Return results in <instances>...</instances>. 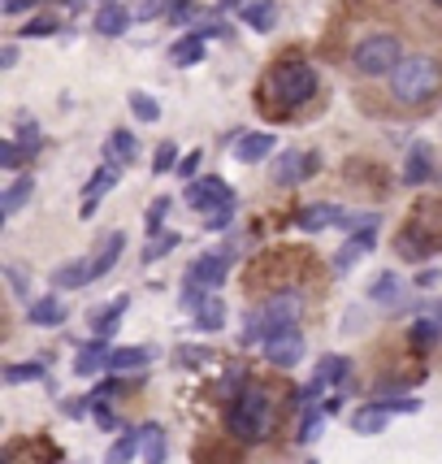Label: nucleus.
I'll list each match as a JSON object with an SVG mask.
<instances>
[{
    "label": "nucleus",
    "instance_id": "f257e3e1",
    "mask_svg": "<svg viewBox=\"0 0 442 464\" xmlns=\"http://www.w3.org/2000/svg\"><path fill=\"white\" fill-rule=\"evenodd\" d=\"M274 425H278V400H274V391L264 382H247L226 404V430L243 439V443H261L274 434Z\"/></svg>",
    "mask_w": 442,
    "mask_h": 464
},
{
    "label": "nucleus",
    "instance_id": "f03ea898",
    "mask_svg": "<svg viewBox=\"0 0 442 464\" xmlns=\"http://www.w3.org/2000/svg\"><path fill=\"white\" fill-rule=\"evenodd\" d=\"M442 92V65L438 57L429 53H417V57H403V65L390 74V96L399 104H429Z\"/></svg>",
    "mask_w": 442,
    "mask_h": 464
},
{
    "label": "nucleus",
    "instance_id": "7ed1b4c3",
    "mask_svg": "<svg viewBox=\"0 0 442 464\" xmlns=\"http://www.w3.org/2000/svg\"><path fill=\"white\" fill-rule=\"evenodd\" d=\"M403 65V40L395 31H369L351 48V70L360 79H390Z\"/></svg>",
    "mask_w": 442,
    "mask_h": 464
},
{
    "label": "nucleus",
    "instance_id": "20e7f679",
    "mask_svg": "<svg viewBox=\"0 0 442 464\" xmlns=\"http://www.w3.org/2000/svg\"><path fill=\"white\" fill-rule=\"evenodd\" d=\"M230 252H204L196 261L187 265V278H182V304L187 308H200L221 283H226V274H230Z\"/></svg>",
    "mask_w": 442,
    "mask_h": 464
},
{
    "label": "nucleus",
    "instance_id": "39448f33",
    "mask_svg": "<svg viewBox=\"0 0 442 464\" xmlns=\"http://www.w3.org/2000/svg\"><path fill=\"white\" fill-rule=\"evenodd\" d=\"M269 92H274V104H282V109H300V104L312 101V92H317V70L303 65V61H286V65L274 70Z\"/></svg>",
    "mask_w": 442,
    "mask_h": 464
},
{
    "label": "nucleus",
    "instance_id": "423d86ee",
    "mask_svg": "<svg viewBox=\"0 0 442 464\" xmlns=\"http://www.w3.org/2000/svg\"><path fill=\"white\" fill-rule=\"evenodd\" d=\"M300 313H303V295H295V291H274V295L261 304V317H264L269 339H274V334H282V330H295Z\"/></svg>",
    "mask_w": 442,
    "mask_h": 464
},
{
    "label": "nucleus",
    "instance_id": "0eeeda50",
    "mask_svg": "<svg viewBox=\"0 0 442 464\" xmlns=\"http://www.w3.org/2000/svg\"><path fill=\"white\" fill-rule=\"evenodd\" d=\"M317 169H322V157H317V152L286 148V152H278V161H274V182H278V187H295V182L312 179Z\"/></svg>",
    "mask_w": 442,
    "mask_h": 464
},
{
    "label": "nucleus",
    "instance_id": "6e6552de",
    "mask_svg": "<svg viewBox=\"0 0 442 464\" xmlns=\"http://www.w3.org/2000/svg\"><path fill=\"white\" fill-rule=\"evenodd\" d=\"M303 352H308V343H303L300 330H282L274 339H264V361L278 364V369H295L303 361Z\"/></svg>",
    "mask_w": 442,
    "mask_h": 464
},
{
    "label": "nucleus",
    "instance_id": "1a4fd4ad",
    "mask_svg": "<svg viewBox=\"0 0 442 464\" xmlns=\"http://www.w3.org/2000/svg\"><path fill=\"white\" fill-rule=\"evenodd\" d=\"M182 200L191 204V208H200V213H208L213 204H226V200H235V191L226 187V182L217 179V174H208V179H196V182H187V196Z\"/></svg>",
    "mask_w": 442,
    "mask_h": 464
},
{
    "label": "nucleus",
    "instance_id": "9d476101",
    "mask_svg": "<svg viewBox=\"0 0 442 464\" xmlns=\"http://www.w3.org/2000/svg\"><path fill=\"white\" fill-rule=\"evenodd\" d=\"M434 179V152H429V143H412L408 148V161H403V182L408 187H425V182Z\"/></svg>",
    "mask_w": 442,
    "mask_h": 464
},
{
    "label": "nucleus",
    "instance_id": "9b49d317",
    "mask_svg": "<svg viewBox=\"0 0 442 464\" xmlns=\"http://www.w3.org/2000/svg\"><path fill=\"white\" fill-rule=\"evenodd\" d=\"M104 161L118 165V169H126V165L139 161V140L126 130V126H118L113 135H109V143H104Z\"/></svg>",
    "mask_w": 442,
    "mask_h": 464
},
{
    "label": "nucleus",
    "instance_id": "f8f14e48",
    "mask_svg": "<svg viewBox=\"0 0 442 464\" xmlns=\"http://www.w3.org/2000/svg\"><path fill=\"white\" fill-rule=\"evenodd\" d=\"M351 434H360V439H373V434H382L386 425H390V412H386V404H360L356 412H351Z\"/></svg>",
    "mask_w": 442,
    "mask_h": 464
},
{
    "label": "nucleus",
    "instance_id": "ddd939ff",
    "mask_svg": "<svg viewBox=\"0 0 442 464\" xmlns=\"http://www.w3.org/2000/svg\"><path fill=\"white\" fill-rule=\"evenodd\" d=\"M274 148H278V140H274L269 130H252V135H243L230 152H235V161H239V165H256V161H264Z\"/></svg>",
    "mask_w": 442,
    "mask_h": 464
},
{
    "label": "nucleus",
    "instance_id": "4468645a",
    "mask_svg": "<svg viewBox=\"0 0 442 464\" xmlns=\"http://www.w3.org/2000/svg\"><path fill=\"white\" fill-rule=\"evenodd\" d=\"M126 308H130V295H118V300L109 304V308H91V334H96V339H104V343H109V339H113V334H118V325H121V313H126Z\"/></svg>",
    "mask_w": 442,
    "mask_h": 464
},
{
    "label": "nucleus",
    "instance_id": "2eb2a0df",
    "mask_svg": "<svg viewBox=\"0 0 442 464\" xmlns=\"http://www.w3.org/2000/svg\"><path fill=\"white\" fill-rule=\"evenodd\" d=\"M65 317H70V313H65L61 295H40V300H31V308H26V322L40 325V330H57Z\"/></svg>",
    "mask_w": 442,
    "mask_h": 464
},
{
    "label": "nucleus",
    "instance_id": "dca6fc26",
    "mask_svg": "<svg viewBox=\"0 0 442 464\" xmlns=\"http://www.w3.org/2000/svg\"><path fill=\"white\" fill-rule=\"evenodd\" d=\"M373 243H378V230H360V235H347V243H342L339 252H334V269H339V274H347V269L360 261V256H369V252H373Z\"/></svg>",
    "mask_w": 442,
    "mask_h": 464
},
{
    "label": "nucleus",
    "instance_id": "f3484780",
    "mask_svg": "<svg viewBox=\"0 0 442 464\" xmlns=\"http://www.w3.org/2000/svg\"><path fill=\"white\" fill-rule=\"evenodd\" d=\"M113 364V347L104 343V339H91V343L79 352V361H74V373L79 378H91V373H104Z\"/></svg>",
    "mask_w": 442,
    "mask_h": 464
},
{
    "label": "nucleus",
    "instance_id": "a211bd4d",
    "mask_svg": "<svg viewBox=\"0 0 442 464\" xmlns=\"http://www.w3.org/2000/svg\"><path fill=\"white\" fill-rule=\"evenodd\" d=\"M87 283H96V274H91V261H82V256L53 269V286H57V291H79V286H87Z\"/></svg>",
    "mask_w": 442,
    "mask_h": 464
},
{
    "label": "nucleus",
    "instance_id": "6ab92c4d",
    "mask_svg": "<svg viewBox=\"0 0 442 464\" xmlns=\"http://www.w3.org/2000/svg\"><path fill=\"white\" fill-rule=\"evenodd\" d=\"M395 247H399L403 261H425V256H434V252H438V239H429V235L417 230V226H408L399 239H395Z\"/></svg>",
    "mask_w": 442,
    "mask_h": 464
},
{
    "label": "nucleus",
    "instance_id": "aec40b11",
    "mask_svg": "<svg viewBox=\"0 0 442 464\" xmlns=\"http://www.w3.org/2000/svg\"><path fill=\"white\" fill-rule=\"evenodd\" d=\"M135 22V9H126V5H101V14H96V31H101L104 40H118L126 35V26Z\"/></svg>",
    "mask_w": 442,
    "mask_h": 464
},
{
    "label": "nucleus",
    "instance_id": "412c9836",
    "mask_svg": "<svg viewBox=\"0 0 442 464\" xmlns=\"http://www.w3.org/2000/svg\"><path fill=\"white\" fill-rule=\"evenodd\" d=\"M139 456H143V464H165L169 447H165V425L161 421L139 425Z\"/></svg>",
    "mask_w": 442,
    "mask_h": 464
},
{
    "label": "nucleus",
    "instance_id": "4be33fe9",
    "mask_svg": "<svg viewBox=\"0 0 442 464\" xmlns=\"http://www.w3.org/2000/svg\"><path fill=\"white\" fill-rule=\"evenodd\" d=\"M369 300L382 304V308H395V304L403 300V278L399 274H390V269L373 274V283H369Z\"/></svg>",
    "mask_w": 442,
    "mask_h": 464
},
{
    "label": "nucleus",
    "instance_id": "5701e85b",
    "mask_svg": "<svg viewBox=\"0 0 442 464\" xmlns=\"http://www.w3.org/2000/svg\"><path fill=\"white\" fill-rule=\"evenodd\" d=\"M339 213L342 208H334V204H303L300 213H295V226L300 230H325V226H339Z\"/></svg>",
    "mask_w": 442,
    "mask_h": 464
},
{
    "label": "nucleus",
    "instance_id": "b1692460",
    "mask_svg": "<svg viewBox=\"0 0 442 464\" xmlns=\"http://www.w3.org/2000/svg\"><path fill=\"white\" fill-rule=\"evenodd\" d=\"M239 14H243V22H247L252 31H261L264 35V31H274V26H278V0H247Z\"/></svg>",
    "mask_w": 442,
    "mask_h": 464
},
{
    "label": "nucleus",
    "instance_id": "393cba45",
    "mask_svg": "<svg viewBox=\"0 0 442 464\" xmlns=\"http://www.w3.org/2000/svg\"><path fill=\"white\" fill-rule=\"evenodd\" d=\"M121 247H126V235H121V230H113L109 239H101V252L91 256V274H96V283H101L104 274H113V265H118V256H121Z\"/></svg>",
    "mask_w": 442,
    "mask_h": 464
},
{
    "label": "nucleus",
    "instance_id": "a878e982",
    "mask_svg": "<svg viewBox=\"0 0 442 464\" xmlns=\"http://www.w3.org/2000/svg\"><path fill=\"white\" fill-rule=\"evenodd\" d=\"M204 48H208V40H200L196 31H187L182 40L169 44V61H174V65H200V61H204Z\"/></svg>",
    "mask_w": 442,
    "mask_h": 464
},
{
    "label": "nucleus",
    "instance_id": "bb28decb",
    "mask_svg": "<svg viewBox=\"0 0 442 464\" xmlns=\"http://www.w3.org/2000/svg\"><path fill=\"white\" fill-rule=\"evenodd\" d=\"M35 196V179H18V182H9L5 187V196H0V218H14L22 204Z\"/></svg>",
    "mask_w": 442,
    "mask_h": 464
},
{
    "label": "nucleus",
    "instance_id": "cd10ccee",
    "mask_svg": "<svg viewBox=\"0 0 442 464\" xmlns=\"http://www.w3.org/2000/svg\"><path fill=\"white\" fill-rule=\"evenodd\" d=\"M438 334H442L438 317H417V322H412V330H408V343L417 347V352H434Z\"/></svg>",
    "mask_w": 442,
    "mask_h": 464
},
{
    "label": "nucleus",
    "instance_id": "c85d7f7f",
    "mask_svg": "<svg viewBox=\"0 0 442 464\" xmlns=\"http://www.w3.org/2000/svg\"><path fill=\"white\" fill-rule=\"evenodd\" d=\"M118 182H121V169H118V165H109V161H104L101 169H96V174L87 179V187H82V196H87V200H101V196H109V191H113Z\"/></svg>",
    "mask_w": 442,
    "mask_h": 464
},
{
    "label": "nucleus",
    "instance_id": "c756f323",
    "mask_svg": "<svg viewBox=\"0 0 442 464\" xmlns=\"http://www.w3.org/2000/svg\"><path fill=\"white\" fill-rule=\"evenodd\" d=\"M152 361V347H113V373H135L143 364Z\"/></svg>",
    "mask_w": 442,
    "mask_h": 464
},
{
    "label": "nucleus",
    "instance_id": "7c9ffc66",
    "mask_svg": "<svg viewBox=\"0 0 442 464\" xmlns=\"http://www.w3.org/2000/svg\"><path fill=\"white\" fill-rule=\"evenodd\" d=\"M221 325H226V304H221L217 295H208V300L196 308V330H200V334H213Z\"/></svg>",
    "mask_w": 442,
    "mask_h": 464
},
{
    "label": "nucleus",
    "instance_id": "2f4dec72",
    "mask_svg": "<svg viewBox=\"0 0 442 464\" xmlns=\"http://www.w3.org/2000/svg\"><path fill=\"white\" fill-rule=\"evenodd\" d=\"M48 373L43 361H22V364H5V386H22V382H40Z\"/></svg>",
    "mask_w": 442,
    "mask_h": 464
},
{
    "label": "nucleus",
    "instance_id": "473e14b6",
    "mask_svg": "<svg viewBox=\"0 0 442 464\" xmlns=\"http://www.w3.org/2000/svg\"><path fill=\"white\" fill-rule=\"evenodd\" d=\"M347 373H351V364L342 361V356H325V361L317 364V373H312V378H322L325 386H347Z\"/></svg>",
    "mask_w": 442,
    "mask_h": 464
},
{
    "label": "nucleus",
    "instance_id": "72a5a7b5",
    "mask_svg": "<svg viewBox=\"0 0 442 464\" xmlns=\"http://www.w3.org/2000/svg\"><path fill=\"white\" fill-rule=\"evenodd\" d=\"M269 339V330H264V317L261 308H252V313H243V330H239V347H252V343H264Z\"/></svg>",
    "mask_w": 442,
    "mask_h": 464
},
{
    "label": "nucleus",
    "instance_id": "f704fd0d",
    "mask_svg": "<svg viewBox=\"0 0 442 464\" xmlns=\"http://www.w3.org/2000/svg\"><path fill=\"white\" fill-rule=\"evenodd\" d=\"M135 451H139V430L121 434L118 443L109 447V456H104V464H130V460H135Z\"/></svg>",
    "mask_w": 442,
    "mask_h": 464
},
{
    "label": "nucleus",
    "instance_id": "c9c22d12",
    "mask_svg": "<svg viewBox=\"0 0 442 464\" xmlns=\"http://www.w3.org/2000/svg\"><path fill=\"white\" fill-rule=\"evenodd\" d=\"M18 148H22V157H40L43 135H40V126H35L31 118H18Z\"/></svg>",
    "mask_w": 442,
    "mask_h": 464
},
{
    "label": "nucleus",
    "instance_id": "e433bc0d",
    "mask_svg": "<svg viewBox=\"0 0 442 464\" xmlns=\"http://www.w3.org/2000/svg\"><path fill=\"white\" fill-rule=\"evenodd\" d=\"M204 5L196 0H174V9H169V26H191V22H204Z\"/></svg>",
    "mask_w": 442,
    "mask_h": 464
},
{
    "label": "nucleus",
    "instance_id": "4c0bfd02",
    "mask_svg": "<svg viewBox=\"0 0 442 464\" xmlns=\"http://www.w3.org/2000/svg\"><path fill=\"white\" fill-rule=\"evenodd\" d=\"M178 143L174 140H165L157 143V152H152V174H169V169H178Z\"/></svg>",
    "mask_w": 442,
    "mask_h": 464
},
{
    "label": "nucleus",
    "instance_id": "58836bf2",
    "mask_svg": "<svg viewBox=\"0 0 442 464\" xmlns=\"http://www.w3.org/2000/svg\"><path fill=\"white\" fill-rule=\"evenodd\" d=\"M235 208H239V200L213 204V208H208V213H204V230H226V226L235 222Z\"/></svg>",
    "mask_w": 442,
    "mask_h": 464
},
{
    "label": "nucleus",
    "instance_id": "ea45409f",
    "mask_svg": "<svg viewBox=\"0 0 442 464\" xmlns=\"http://www.w3.org/2000/svg\"><path fill=\"white\" fill-rule=\"evenodd\" d=\"M130 113L139 121H161V104L152 101L148 92H130Z\"/></svg>",
    "mask_w": 442,
    "mask_h": 464
},
{
    "label": "nucleus",
    "instance_id": "a19ab883",
    "mask_svg": "<svg viewBox=\"0 0 442 464\" xmlns=\"http://www.w3.org/2000/svg\"><path fill=\"white\" fill-rule=\"evenodd\" d=\"M57 31H61V22L53 14H40V18H31L22 26V40H40V35H57Z\"/></svg>",
    "mask_w": 442,
    "mask_h": 464
},
{
    "label": "nucleus",
    "instance_id": "79ce46f5",
    "mask_svg": "<svg viewBox=\"0 0 442 464\" xmlns=\"http://www.w3.org/2000/svg\"><path fill=\"white\" fill-rule=\"evenodd\" d=\"M174 208V196H157V200L148 204V235H161L165 226V213Z\"/></svg>",
    "mask_w": 442,
    "mask_h": 464
},
{
    "label": "nucleus",
    "instance_id": "37998d69",
    "mask_svg": "<svg viewBox=\"0 0 442 464\" xmlns=\"http://www.w3.org/2000/svg\"><path fill=\"white\" fill-rule=\"evenodd\" d=\"M178 243H182V235H157V239L148 243V252H143V265H152V261H161V256H169Z\"/></svg>",
    "mask_w": 442,
    "mask_h": 464
},
{
    "label": "nucleus",
    "instance_id": "c03bdc74",
    "mask_svg": "<svg viewBox=\"0 0 442 464\" xmlns=\"http://www.w3.org/2000/svg\"><path fill=\"white\" fill-rule=\"evenodd\" d=\"M169 9H174V0H139V9H135V22L169 18Z\"/></svg>",
    "mask_w": 442,
    "mask_h": 464
},
{
    "label": "nucleus",
    "instance_id": "a18cd8bd",
    "mask_svg": "<svg viewBox=\"0 0 442 464\" xmlns=\"http://www.w3.org/2000/svg\"><path fill=\"white\" fill-rule=\"evenodd\" d=\"M322 425H325V408H312V412H303V421H300V443H312L317 434H322Z\"/></svg>",
    "mask_w": 442,
    "mask_h": 464
},
{
    "label": "nucleus",
    "instance_id": "49530a36",
    "mask_svg": "<svg viewBox=\"0 0 442 464\" xmlns=\"http://www.w3.org/2000/svg\"><path fill=\"white\" fill-rule=\"evenodd\" d=\"M196 35H200V40H230V26H226V22H217L213 14H208V18H204L200 26H196Z\"/></svg>",
    "mask_w": 442,
    "mask_h": 464
},
{
    "label": "nucleus",
    "instance_id": "de8ad7c7",
    "mask_svg": "<svg viewBox=\"0 0 442 464\" xmlns=\"http://www.w3.org/2000/svg\"><path fill=\"white\" fill-rule=\"evenodd\" d=\"M22 161H26V157H22L18 140H5V143H0V165H5V169H18Z\"/></svg>",
    "mask_w": 442,
    "mask_h": 464
},
{
    "label": "nucleus",
    "instance_id": "09e8293b",
    "mask_svg": "<svg viewBox=\"0 0 442 464\" xmlns=\"http://www.w3.org/2000/svg\"><path fill=\"white\" fill-rule=\"evenodd\" d=\"M200 161H204V152H187L178 161V179H191L196 182V174H200Z\"/></svg>",
    "mask_w": 442,
    "mask_h": 464
},
{
    "label": "nucleus",
    "instance_id": "8fccbe9b",
    "mask_svg": "<svg viewBox=\"0 0 442 464\" xmlns=\"http://www.w3.org/2000/svg\"><path fill=\"white\" fill-rule=\"evenodd\" d=\"M91 417H96V425H101V430H109V434L121 425L118 412H113V408H104V404H96V412H91Z\"/></svg>",
    "mask_w": 442,
    "mask_h": 464
},
{
    "label": "nucleus",
    "instance_id": "3c124183",
    "mask_svg": "<svg viewBox=\"0 0 442 464\" xmlns=\"http://www.w3.org/2000/svg\"><path fill=\"white\" fill-rule=\"evenodd\" d=\"M5 278H9V291L18 295V300H26L31 291H26V278H22V269H14V265H5Z\"/></svg>",
    "mask_w": 442,
    "mask_h": 464
},
{
    "label": "nucleus",
    "instance_id": "603ef678",
    "mask_svg": "<svg viewBox=\"0 0 442 464\" xmlns=\"http://www.w3.org/2000/svg\"><path fill=\"white\" fill-rule=\"evenodd\" d=\"M40 0H0V14H9V18H18V14H31Z\"/></svg>",
    "mask_w": 442,
    "mask_h": 464
},
{
    "label": "nucleus",
    "instance_id": "864d4df0",
    "mask_svg": "<svg viewBox=\"0 0 442 464\" xmlns=\"http://www.w3.org/2000/svg\"><path fill=\"white\" fill-rule=\"evenodd\" d=\"M438 283H442L438 269H421V274H417V286H421V291H429V286H438Z\"/></svg>",
    "mask_w": 442,
    "mask_h": 464
},
{
    "label": "nucleus",
    "instance_id": "5fc2aeb1",
    "mask_svg": "<svg viewBox=\"0 0 442 464\" xmlns=\"http://www.w3.org/2000/svg\"><path fill=\"white\" fill-rule=\"evenodd\" d=\"M0 65H5V70H14V65H18V48H14V44H5V48H0Z\"/></svg>",
    "mask_w": 442,
    "mask_h": 464
},
{
    "label": "nucleus",
    "instance_id": "6e6d98bb",
    "mask_svg": "<svg viewBox=\"0 0 442 464\" xmlns=\"http://www.w3.org/2000/svg\"><path fill=\"white\" fill-rule=\"evenodd\" d=\"M61 412H65V417H82V412H87V400H65Z\"/></svg>",
    "mask_w": 442,
    "mask_h": 464
},
{
    "label": "nucleus",
    "instance_id": "4d7b16f0",
    "mask_svg": "<svg viewBox=\"0 0 442 464\" xmlns=\"http://www.w3.org/2000/svg\"><path fill=\"white\" fill-rule=\"evenodd\" d=\"M57 5H70V9H79V0H57Z\"/></svg>",
    "mask_w": 442,
    "mask_h": 464
},
{
    "label": "nucleus",
    "instance_id": "13d9d810",
    "mask_svg": "<svg viewBox=\"0 0 442 464\" xmlns=\"http://www.w3.org/2000/svg\"><path fill=\"white\" fill-rule=\"evenodd\" d=\"M434 313H438V322H442V304H438V308H434Z\"/></svg>",
    "mask_w": 442,
    "mask_h": 464
},
{
    "label": "nucleus",
    "instance_id": "bf43d9fd",
    "mask_svg": "<svg viewBox=\"0 0 442 464\" xmlns=\"http://www.w3.org/2000/svg\"><path fill=\"white\" fill-rule=\"evenodd\" d=\"M308 464H317V460H308Z\"/></svg>",
    "mask_w": 442,
    "mask_h": 464
}]
</instances>
